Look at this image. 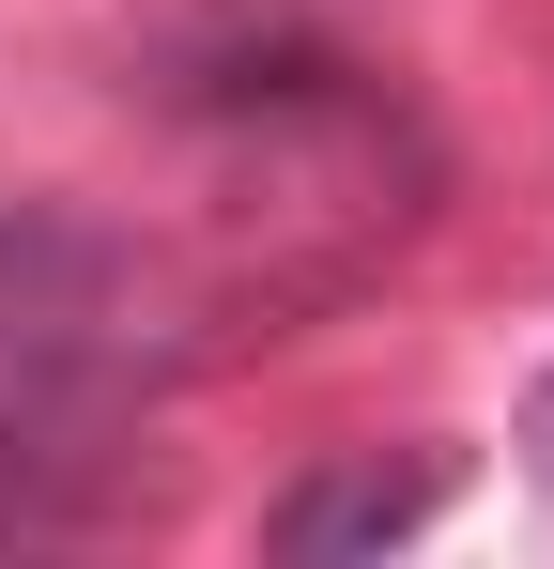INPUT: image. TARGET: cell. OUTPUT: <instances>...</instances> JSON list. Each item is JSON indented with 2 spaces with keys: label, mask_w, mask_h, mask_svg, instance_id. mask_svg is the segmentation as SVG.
I'll use <instances>...</instances> for the list:
<instances>
[{
  "label": "cell",
  "mask_w": 554,
  "mask_h": 569,
  "mask_svg": "<svg viewBox=\"0 0 554 569\" xmlns=\"http://www.w3.org/2000/svg\"><path fill=\"white\" fill-rule=\"evenodd\" d=\"M139 400L108 370V339H78V308H0V539H78L123 492Z\"/></svg>",
  "instance_id": "obj_1"
},
{
  "label": "cell",
  "mask_w": 554,
  "mask_h": 569,
  "mask_svg": "<svg viewBox=\"0 0 554 569\" xmlns=\"http://www.w3.org/2000/svg\"><path fill=\"white\" fill-rule=\"evenodd\" d=\"M432 508H447V462H385V447H369V462H308V477H293V492L263 508V555H277V569L400 555Z\"/></svg>",
  "instance_id": "obj_2"
},
{
  "label": "cell",
  "mask_w": 554,
  "mask_h": 569,
  "mask_svg": "<svg viewBox=\"0 0 554 569\" xmlns=\"http://www.w3.org/2000/svg\"><path fill=\"white\" fill-rule=\"evenodd\" d=\"M524 477L554 492V370H540V400H524Z\"/></svg>",
  "instance_id": "obj_3"
}]
</instances>
